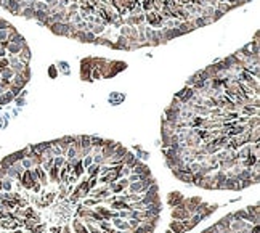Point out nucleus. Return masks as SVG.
Returning a JSON list of instances; mask_svg holds the SVG:
<instances>
[{
    "mask_svg": "<svg viewBox=\"0 0 260 233\" xmlns=\"http://www.w3.org/2000/svg\"><path fill=\"white\" fill-rule=\"evenodd\" d=\"M183 200L185 198L180 191H172V193H169V196H167V204H169L170 207H177Z\"/></svg>",
    "mask_w": 260,
    "mask_h": 233,
    "instance_id": "obj_1",
    "label": "nucleus"
},
{
    "mask_svg": "<svg viewBox=\"0 0 260 233\" xmlns=\"http://www.w3.org/2000/svg\"><path fill=\"white\" fill-rule=\"evenodd\" d=\"M172 217L175 219V220H186V219L191 217V214L186 211V209L177 206V207H173V211H172Z\"/></svg>",
    "mask_w": 260,
    "mask_h": 233,
    "instance_id": "obj_2",
    "label": "nucleus"
},
{
    "mask_svg": "<svg viewBox=\"0 0 260 233\" xmlns=\"http://www.w3.org/2000/svg\"><path fill=\"white\" fill-rule=\"evenodd\" d=\"M129 193H145V188H143V182L138 180V182H132L129 183Z\"/></svg>",
    "mask_w": 260,
    "mask_h": 233,
    "instance_id": "obj_3",
    "label": "nucleus"
},
{
    "mask_svg": "<svg viewBox=\"0 0 260 233\" xmlns=\"http://www.w3.org/2000/svg\"><path fill=\"white\" fill-rule=\"evenodd\" d=\"M169 230H172V232H175V233H185V232H186V230H185V227H183V222H182V220H173V222H170Z\"/></svg>",
    "mask_w": 260,
    "mask_h": 233,
    "instance_id": "obj_4",
    "label": "nucleus"
},
{
    "mask_svg": "<svg viewBox=\"0 0 260 233\" xmlns=\"http://www.w3.org/2000/svg\"><path fill=\"white\" fill-rule=\"evenodd\" d=\"M252 153V145H249V143H246V146L244 148H241L239 150L238 153H236V156H238V159H246V157H247L249 155H251Z\"/></svg>",
    "mask_w": 260,
    "mask_h": 233,
    "instance_id": "obj_5",
    "label": "nucleus"
},
{
    "mask_svg": "<svg viewBox=\"0 0 260 233\" xmlns=\"http://www.w3.org/2000/svg\"><path fill=\"white\" fill-rule=\"evenodd\" d=\"M178 29H180V32H182V34H186V32L194 31L196 27H194L193 21H182V23H180V26H178Z\"/></svg>",
    "mask_w": 260,
    "mask_h": 233,
    "instance_id": "obj_6",
    "label": "nucleus"
},
{
    "mask_svg": "<svg viewBox=\"0 0 260 233\" xmlns=\"http://www.w3.org/2000/svg\"><path fill=\"white\" fill-rule=\"evenodd\" d=\"M6 52L10 55H13V56H18L19 52H21V45H18V43H8L6 45Z\"/></svg>",
    "mask_w": 260,
    "mask_h": 233,
    "instance_id": "obj_7",
    "label": "nucleus"
},
{
    "mask_svg": "<svg viewBox=\"0 0 260 233\" xmlns=\"http://www.w3.org/2000/svg\"><path fill=\"white\" fill-rule=\"evenodd\" d=\"M13 76H15V71L11 69V68H3V71H2V74H0V77L2 79H5V81H11Z\"/></svg>",
    "mask_w": 260,
    "mask_h": 233,
    "instance_id": "obj_8",
    "label": "nucleus"
},
{
    "mask_svg": "<svg viewBox=\"0 0 260 233\" xmlns=\"http://www.w3.org/2000/svg\"><path fill=\"white\" fill-rule=\"evenodd\" d=\"M47 16H48V11H43V10H36V11H34V18H36L39 23L45 21Z\"/></svg>",
    "mask_w": 260,
    "mask_h": 233,
    "instance_id": "obj_9",
    "label": "nucleus"
},
{
    "mask_svg": "<svg viewBox=\"0 0 260 233\" xmlns=\"http://www.w3.org/2000/svg\"><path fill=\"white\" fill-rule=\"evenodd\" d=\"M98 170H100V164H97V162L90 164V166L87 167L88 175H92V177H97V175H98Z\"/></svg>",
    "mask_w": 260,
    "mask_h": 233,
    "instance_id": "obj_10",
    "label": "nucleus"
},
{
    "mask_svg": "<svg viewBox=\"0 0 260 233\" xmlns=\"http://www.w3.org/2000/svg\"><path fill=\"white\" fill-rule=\"evenodd\" d=\"M84 232H87V228H85L84 222L74 220V233H84Z\"/></svg>",
    "mask_w": 260,
    "mask_h": 233,
    "instance_id": "obj_11",
    "label": "nucleus"
},
{
    "mask_svg": "<svg viewBox=\"0 0 260 233\" xmlns=\"http://www.w3.org/2000/svg\"><path fill=\"white\" fill-rule=\"evenodd\" d=\"M34 6H26V8L21 10V15L24 16V18H34Z\"/></svg>",
    "mask_w": 260,
    "mask_h": 233,
    "instance_id": "obj_12",
    "label": "nucleus"
},
{
    "mask_svg": "<svg viewBox=\"0 0 260 233\" xmlns=\"http://www.w3.org/2000/svg\"><path fill=\"white\" fill-rule=\"evenodd\" d=\"M64 162H66V161H64L63 156H55V157H53V166L58 167V169H60L61 166H64Z\"/></svg>",
    "mask_w": 260,
    "mask_h": 233,
    "instance_id": "obj_13",
    "label": "nucleus"
},
{
    "mask_svg": "<svg viewBox=\"0 0 260 233\" xmlns=\"http://www.w3.org/2000/svg\"><path fill=\"white\" fill-rule=\"evenodd\" d=\"M58 172H60V169H58V167H55V166H52V167H50V169H48L50 179L56 182V180H58Z\"/></svg>",
    "mask_w": 260,
    "mask_h": 233,
    "instance_id": "obj_14",
    "label": "nucleus"
},
{
    "mask_svg": "<svg viewBox=\"0 0 260 233\" xmlns=\"http://www.w3.org/2000/svg\"><path fill=\"white\" fill-rule=\"evenodd\" d=\"M246 211H247V214L251 215H259V204H254V206H247L246 207Z\"/></svg>",
    "mask_w": 260,
    "mask_h": 233,
    "instance_id": "obj_15",
    "label": "nucleus"
},
{
    "mask_svg": "<svg viewBox=\"0 0 260 233\" xmlns=\"http://www.w3.org/2000/svg\"><path fill=\"white\" fill-rule=\"evenodd\" d=\"M104 26H101V24H95L93 27H92V32L95 34V36H100V34H103L104 32Z\"/></svg>",
    "mask_w": 260,
    "mask_h": 233,
    "instance_id": "obj_16",
    "label": "nucleus"
},
{
    "mask_svg": "<svg viewBox=\"0 0 260 233\" xmlns=\"http://www.w3.org/2000/svg\"><path fill=\"white\" fill-rule=\"evenodd\" d=\"M95 37H97V36H95L92 31H85V34H84V42H93Z\"/></svg>",
    "mask_w": 260,
    "mask_h": 233,
    "instance_id": "obj_17",
    "label": "nucleus"
},
{
    "mask_svg": "<svg viewBox=\"0 0 260 233\" xmlns=\"http://www.w3.org/2000/svg\"><path fill=\"white\" fill-rule=\"evenodd\" d=\"M2 188H3V190H6V191L11 190V179H5V180L2 179Z\"/></svg>",
    "mask_w": 260,
    "mask_h": 233,
    "instance_id": "obj_18",
    "label": "nucleus"
},
{
    "mask_svg": "<svg viewBox=\"0 0 260 233\" xmlns=\"http://www.w3.org/2000/svg\"><path fill=\"white\" fill-rule=\"evenodd\" d=\"M92 162H93V157H92V156H84V159H82V166H84L85 169H87Z\"/></svg>",
    "mask_w": 260,
    "mask_h": 233,
    "instance_id": "obj_19",
    "label": "nucleus"
},
{
    "mask_svg": "<svg viewBox=\"0 0 260 233\" xmlns=\"http://www.w3.org/2000/svg\"><path fill=\"white\" fill-rule=\"evenodd\" d=\"M10 27H11V24H10L8 21H5V19L0 18V31H3V29H10Z\"/></svg>",
    "mask_w": 260,
    "mask_h": 233,
    "instance_id": "obj_20",
    "label": "nucleus"
},
{
    "mask_svg": "<svg viewBox=\"0 0 260 233\" xmlns=\"http://www.w3.org/2000/svg\"><path fill=\"white\" fill-rule=\"evenodd\" d=\"M5 40H8V29L0 31V42H5Z\"/></svg>",
    "mask_w": 260,
    "mask_h": 233,
    "instance_id": "obj_21",
    "label": "nucleus"
},
{
    "mask_svg": "<svg viewBox=\"0 0 260 233\" xmlns=\"http://www.w3.org/2000/svg\"><path fill=\"white\" fill-rule=\"evenodd\" d=\"M48 73H50V76H52V77H56V69H55V66L50 68V71H48Z\"/></svg>",
    "mask_w": 260,
    "mask_h": 233,
    "instance_id": "obj_22",
    "label": "nucleus"
}]
</instances>
